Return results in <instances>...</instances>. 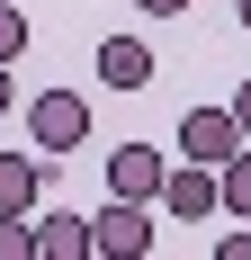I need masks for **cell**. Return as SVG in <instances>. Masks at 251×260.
<instances>
[{
	"mask_svg": "<svg viewBox=\"0 0 251 260\" xmlns=\"http://www.w3.org/2000/svg\"><path fill=\"white\" fill-rule=\"evenodd\" d=\"M27 135H36V153H81V144H90V99H81V90H36V99H27Z\"/></svg>",
	"mask_w": 251,
	"mask_h": 260,
	"instance_id": "cell-1",
	"label": "cell"
},
{
	"mask_svg": "<svg viewBox=\"0 0 251 260\" xmlns=\"http://www.w3.org/2000/svg\"><path fill=\"white\" fill-rule=\"evenodd\" d=\"M144 251H152L144 198H108V207L90 215V260H144Z\"/></svg>",
	"mask_w": 251,
	"mask_h": 260,
	"instance_id": "cell-2",
	"label": "cell"
},
{
	"mask_svg": "<svg viewBox=\"0 0 251 260\" xmlns=\"http://www.w3.org/2000/svg\"><path fill=\"white\" fill-rule=\"evenodd\" d=\"M233 144H242L233 108H189V117H179V153H189V161H206V171H215Z\"/></svg>",
	"mask_w": 251,
	"mask_h": 260,
	"instance_id": "cell-3",
	"label": "cell"
},
{
	"mask_svg": "<svg viewBox=\"0 0 251 260\" xmlns=\"http://www.w3.org/2000/svg\"><path fill=\"white\" fill-rule=\"evenodd\" d=\"M162 171H171V161L152 153V144H117V153H108V198H144V207H152Z\"/></svg>",
	"mask_w": 251,
	"mask_h": 260,
	"instance_id": "cell-4",
	"label": "cell"
},
{
	"mask_svg": "<svg viewBox=\"0 0 251 260\" xmlns=\"http://www.w3.org/2000/svg\"><path fill=\"white\" fill-rule=\"evenodd\" d=\"M152 198H162L171 215H189V224H198V215H215V171H206V161H179V171H162V188H152Z\"/></svg>",
	"mask_w": 251,
	"mask_h": 260,
	"instance_id": "cell-5",
	"label": "cell"
},
{
	"mask_svg": "<svg viewBox=\"0 0 251 260\" xmlns=\"http://www.w3.org/2000/svg\"><path fill=\"white\" fill-rule=\"evenodd\" d=\"M99 81H108V90H144V81H152V45H144V36H108V45H99Z\"/></svg>",
	"mask_w": 251,
	"mask_h": 260,
	"instance_id": "cell-6",
	"label": "cell"
},
{
	"mask_svg": "<svg viewBox=\"0 0 251 260\" xmlns=\"http://www.w3.org/2000/svg\"><path fill=\"white\" fill-rule=\"evenodd\" d=\"M36 234V260H90V215H63L54 207L45 224H27Z\"/></svg>",
	"mask_w": 251,
	"mask_h": 260,
	"instance_id": "cell-7",
	"label": "cell"
},
{
	"mask_svg": "<svg viewBox=\"0 0 251 260\" xmlns=\"http://www.w3.org/2000/svg\"><path fill=\"white\" fill-rule=\"evenodd\" d=\"M36 188H45V161L36 153H0V215H27Z\"/></svg>",
	"mask_w": 251,
	"mask_h": 260,
	"instance_id": "cell-8",
	"label": "cell"
},
{
	"mask_svg": "<svg viewBox=\"0 0 251 260\" xmlns=\"http://www.w3.org/2000/svg\"><path fill=\"white\" fill-rule=\"evenodd\" d=\"M215 215H251V144H233L215 161Z\"/></svg>",
	"mask_w": 251,
	"mask_h": 260,
	"instance_id": "cell-9",
	"label": "cell"
},
{
	"mask_svg": "<svg viewBox=\"0 0 251 260\" xmlns=\"http://www.w3.org/2000/svg\"><path fill=\"white\" fill-rule=\"evenodd\" d=\"M18 54H27V9L0 0V63H18Z\"/></svg>",
	"mask_w": 251,
	"mask_h": 260,
	"instance_id": "cell-10",
	"label": "cell"
},
{
	"mask_svg": "<svg viewBox=\"0 0 251 260\" xmlns=\"http://www.w3.org/2000/svg\"><path fill=\"white\" fill-rule=\"evenodd\" d=\"M0 260H36V234H27V215H0Z\"/></svg>",
	"mask_w": 251,
	"mask_h": 260,
	"instance_id": "cell-11",
	"label": "cell"
},
{
	"mask_svg": "<svg viewBox=\"0 0 251 260\" xmlns=\"http://www.w3.org/2000/svg\"><path fill=\"white\" fill-rule=\"evenodd\" d=\"M225 108H233V126H242V144H251V81H242V90H233Z\"/></svg>",
	"mask_w": 251,
	"mask_h": 260,
	"instance_id": "cell-12",
	"label": "cell"
},
{
	"mask_svg": "<svg viewBox=\"0 0 251 260\" xmlns=\"http://www.w3.org/2000/svg\"><path fill=\"white\" fill-rule=\"evenodd\" d=\"M135 9H152V18H179V9H189V0H135Z\"/></svg>",
	"mask_w": 251,
	"mask_h": 260,
	"instance_id": "cell-13",
	"label": "cell"
},
{
	"mask_svg": "<svg viewBox=\"0 0 251 260\" xmlns=\"http://www.w3.org/2000/svg\"><path fill=\"white\" fill-rule=\"evenodd\" d=\"M9 108H18V90H9V63H0V117H9Z\"/></svg>",
	"mask_w": 251,
	"mask_h": 260,
	"instance_id": "cell-14",
	"label": "cell"
},
{
	"mask_svg": "<svg viewBox=\"0 0 251 260\" xmlns=\"http://www.w3.org/2000/svg\"><path fill=\"white\" fill-rule=\"evenodd\" d=\"M233 18H242V27H251V0H233Z\"/></svg>",
	"mask_w": 251,
	"mask_h": 260,
	"instance_id": "cell-15",
	"label": "cell"
}]
</instances>
